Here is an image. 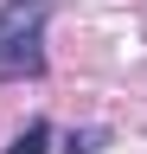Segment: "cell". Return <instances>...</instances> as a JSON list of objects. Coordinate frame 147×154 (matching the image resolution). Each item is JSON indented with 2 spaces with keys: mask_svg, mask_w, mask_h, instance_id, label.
I'll use <instances>...</instances> for the list:
<instances>
[{
  "mask_svg": "<svg viewBox=\"0 0 147 154\" xmlns=\"http://www.w3.org/2000/svg\"><path fill=\"white\" fill-rule=\"evenodd\" d=\"M45 26H51V0H7L0 7V84L45 71Z\"/></svg>",
  "mask_w": 147,
  "mask_h": 154,
  "instance_id": "cell-1",
  "label": "cell"
},
{
  "mask_svg": "<svg viewBox=\"0 0 147 154\" xmlns=\"http://www.w3.org/2000/svg\"><path fill=\"white\" fill-rule=\"evenodd\" d=\"M45 148H51V122H26L19 135H13L7 154H45Z\"/></svg>",
  "mask_w": 147,
  "mask_h": 154,
  "instance_id": "cell-2",
  "label": "cell"
},
{
  "mask_svg": "<svg viewBox=\"0 0 147 154\" xmlns=\"http://www.w3.org/2000/svg\"><path fill=\"white\" fill-rule=\"evenodd\" d=\"M102 141H109V135H102V128H83V135H70V148H64V154H96Z\"/></svg>",
  "mask_w": 147,
  "mask_h": 154,
  "instance_id": "cell-3",
  "label": "cell"
}]
</instances>
